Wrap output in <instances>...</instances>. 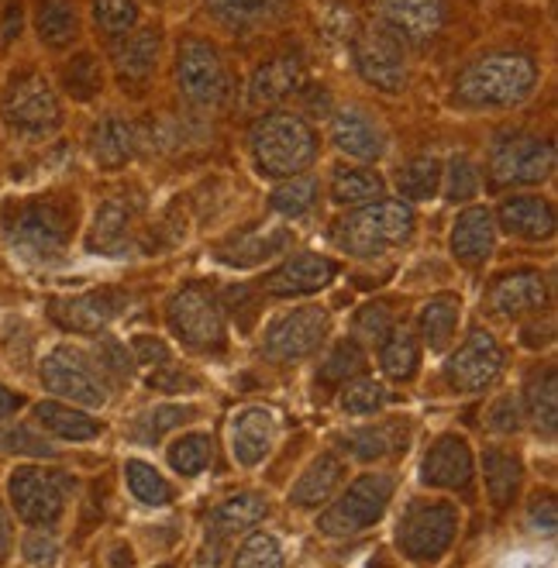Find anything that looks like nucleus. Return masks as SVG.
<instances>
[{"label":"nucleus","mask_w":558,"mask_h":568,"mask_svg":"<svg viewBox=\"0 0 558 568\" xmlns=\"http://www.w3.org/2000/svg\"><path fill=\"white\" fill-rule=\"evenodd\" d=\"M327 193H332V204L358 211V207L379 204L386 196V183L369 165H338L332 173V190Z\"/></svg>","instance_id":"nucleus-33"},{"label":"nucleus","mask_w":558,"mask_h":568,"mask_svg":"<svg viewBox=\"0 0 558 568\" xmlns=\"http://www.w3.org/2000/svg\"><path fill=\"white\" fill-rule=\"evenodd\" d=\"M555 170V145L528 131H500L489 145V176L494 186H535Z\"/></svg>","instance_id":"nucleus-8"},{"label":"nucleus","mask_w":558,"mask_h":568,"mask_svg":"<svg viewBox=\"0 0 558 568\" xmlns=\"http://www.w3.org/2000/svg\"><path fill=\"white\" fill-rule=\"evenodd\" d=\"M524 407L535 424L538 434L555 438V424H558V373L551 369H535L524 383Z\"/></svg>","instance_id":"nucleus-37"},{"label":"nucleus","mask_w":558,"mask_h":568,"mask_svg":"<svg viewBox=\"0 0 558 568\" xmlns=\"http://www.w3.org/2000/svg\"><path fill=\"white\" fill-rule=\"evenodd\" d=\"M128 307V296L121 290H90L77 296H55L49 300V317L73 334H101L121 311Z\"/></svg>","instance_id":"nucleus-16"},{"label":"nucleus","mask_w":558,"mask_h":568,"mask_svg":"<svg viewBox=\"0 0 558 568\" xmlns=\"http://www.w3.org/2000/svg\"><path fill=\"white\" fill-rule=\"evenodd\" d=\"M386 31L407 42H432L445 21V0H373Z\"/></svg>","instance_id":"nucleus-20"},{"label":"nucleus","mask_w":558,"mask_h":568,"mask_svg":"<svg viewBox=\"0 0 558 568\" xmlns=\"http://www.w3.org/2000/svg\"><path fill=\"white\" fill-rule=\"evenodd\" d=\"M176 87L193 108H217L227 100L232 80L221 52L204 39H186L176 55Z\"/></svg>","instance_id":"nucleus-12"},{"label":"nucleus","mask_w":558,"mask_h":568,"mask_svg":"<svg viewBox=\"0 0 558 568\" xmlns=\"http://www.w3.org/2000/svg\"><path fill=\"white\" fill-rule=\"evenodd\" d=\"M500 227L507 231L510 239L520 242H548L555 239V207L548 204L545 196H531L520 193L510 196L500 204Z\"/></svg>","instance_id":"nucleus-23"},{"label":"nucleus","mask_w":558,"mask_h":568,"mask_svg":"<svg viewBox=\"0 0 558 568\" xmlns=\"http://www.w3.org/2000/svg\"><path fill=\"white\" fill-rule=\"evenodd\" d=\"M283 245H286V235L280 227H270L266 235H262V231H248V235H242L235 245H227L221 255H224V262H232V265H252V262L276 255Z\"/></svg>","instance_id":"nucleus-47"},{"label":"nucleus","mask_w":558,"mask_h":568,"mask_svg":"<svg viewBox=\"0 0 558 568\" xmlns=\"http://www.w3.org/2000/svg\"><path fill=\"white\" fill-rule=\"evenodd\" d=\"M389 404V393H386V386L379 383V379H373V376H355V379H348L342 389H338V407L345 410V414H355V417H366V414H376V410H383Z\"/></svg>","instance_id":"nucleus-44"},{"label":"nucleus","mask_w":558,"mask_h":568,"mask_svg":"<svg viewBox=\"0 0 558 568\" xmlns=\"http://www.w3.org/2000/svg\"><path fill=\"white\" fill-rule=\"evenodd\" d=\"M0 452L8 455H28V458H52L55 448L39 438L35 430L28 424H11V427H0Z\"/></svg>","instance_id":"nucleus-54"},{"label":"nucleus","mask_w":558,"mask_h":568,"mask_svg":"<svg viewBox=\"0 0 558 568\" xmlns=\"http://www.w3.org/2000/svg\"><path fill=\"white\" fill-rule=\"evenodd\" d=\"M62 87L65 93H70L73 100H80V104H87V100H93L97 93L104 90V73H101V62H97L90 52L77 55L62 65Z\"/></svg>","instance_id":"nucleus-46"},{"label":"nucleus","mask_w":558,"mask_h":568,"mask_svg":"<svg viewBox=\"0 0 558 568\" xmlns=\"http://www.w3.org/2000/svg\"><path fill=\"white\" fill-rule=\"evenodd\" d=\"M248 149L255 159V170L270 180L301 176L317 159V135L314 128L297 114H262L248 131Z\"/></svg>","instance_id":"nucleus-2"},{"label":"nucleus","mask_w":558,"mask_h":568,"mask_svg":"<svg viewBox=\"0 0 558 568\" xmlns=\"http://www.w3.org/2000/svg\"><path fill=\"white\" fill-rule=\"evenodd\" d=\"M42 386L52 396L70 399L73 407H104L108 404V379L97 369V362L73 348V345H59L42 358Z\"/></svg>","instance_id":"nucleus-10"},{"label":"nucleus","mask_w":558,"mask_h":568,"mask_svg":"<svg viewBox=\"0 0 558 568\" xmlns=\"http://www.w3.org/2000/svg\"><path fill=\"white\" fill-rule=\"evenodd\" d=\"M301 83H304V62H301V55H290V52L276 55V59L262 62L258 70H255L252 87H248L252 104L255 108L276 104V100L290 97L293 90H301Z\"/></svg>","instance_id":"nucleus-32"},{"label":"nucleus","mask_w":558,"mask_h":568,"mask_svg":"<svg viewBox=\"0 0 558 568\" xmlns=\"http://www.w3.org/2000/svg\"><path fill=\"white\" fill-rule=\"evenodd\" d=\"M0 118L11 131L28 139H45L62 124L59 97L49 87L42 73H18L4 87V100H0Z\"/></svg>","instance_id":"nucleus-9"},{"label":"nucleus","mask_w":558,"mask_h":568,"mask_svg":"<svg viewBox=\"0 0 558 568\" xmlns=\"http://www.w3.org/2000/svg\"><path fill=\"white\" fill-rule=\"evenodd\" d=\"M14 551V527H11V517L8 510L0 507V565H4Z\"/></svg>","instance_id":"nucleus-60"},{"label":"nucleus","mask_w":558,"mask_h":568,"mask_svg":"<svg viewBox=\"0 0 558 568\" xmlns=\"http://www.w3.org/2000/svg\"><path fill=\"white\" fill-rule=\"evenodd\" d=\"M520 479H524V465H520V458L514 452L486 448V455H483V483H486V493H489V499H494L497 510H507L514 504Z\"/></svg>","instance_id":"nucleus-36"},{"label":"nucleus","mask_w":558,"mask_h":568,"mask_svg":"<svg viewBox=\"0 0 558 568\" xmlns=\"http://www.w3.org/2000/svg\"><path fill=\"white\" fill-rule=\"evenodd\" d=\"M504 348L489 331H473L445 362V379L455 393H483L504 376Z\"/></svg>","instance_id":"nucleus-15"},{"label":"nucleus","mask_w":558,"mask_h":568,"mask_svg":"<svg viewBox=\"0 0 558 568\" xmlns=\"http://www.w3.org/2000/svg\"><path fill=\"white\" fill-rule=\"evenodd\" d=\"M276 438V417L266 407H245L232 417V455L242 469L266 462Z\"/></svg>","instance_id":"nucleus-24"},{"label":"nucleus","mask_w":558,"mask_h":568,"mask_svg":"<svg viewBox=\"0 0 558 568\" xmlns=\"http://www.w3.org/2000/svg\"><path fill=\"white\" fill-rule=\"evenodd\" d=\"M452 255L466 270H479V265L494 255L497 248V217L486 207H466L452 224Z\"/></svg>","instance_id":"nucleus-22"},{"label":"nucleus","mask_w":558,"mask_h":568,"mask_svg":"<svg viewBox=\"0 0 558 568\" xmlns=\"http://www.w3.org/2000/svg\"><path fill=\"white\" fill-rule=\"evenodd\" d=\"M327 324H332V317H327L324 307H314V304L293 307L266 327L262 355H266V362H276V365L311 358L327 338Z\"/></svg>","instance_id":"nucleus-13"},{"label":"nucleus","mask_w":558,"mask_h":568,"mask_svg":"<svg viewBox=\"0 0 558 568\" xmlns=\"http://www.w3.org/2000/svg\"><path fill=\"white\" fill-rule=\"evenodd\" d=\"M111 62L124 87H145L159 70V31H128L114 42Z\"/></svg>","instance_id":"nucleus-25"},{"label":"nucleus","mask_w":558,"mask_h":568,"mask_svg":"<svg viewBox=\"0 0 558 568\" xmlns=\"http://www.w3.org/2000/svg\"><path fill=\"white\" fill-rule=\"evenodd\" d=\"M342 479H345V462L335 452H321L301 473L297 486L290 489V507H297V510L324 507L327 499H332V493L342 486Z\"/></svg>","instance_id":"nucleus-27"},{"label":"nucleus","mask_w":558,"mask_h":568,"mask_svg":"<svg viewBox=\"0 0 558 568\" xmlns=\"http://www.w3.org/2000/svg\"><path fill=\"white\" fill-rule=\"evenodd\" d=\"M270 514V499L262 493H239L227 496L221 507H214L211 520H207V541L227 545L235 534L255 530Z\"/></svg>","instance_id":"nucleus-26"},{"label":"nucleus","mask_w":558,"mask_h":568,"mask_svg":"<svg viewBox=\"0 0 558 568\" xmlns=\"http://www.w3.org/2000/svg\"><path fill=\"white\" fill-rule=\"evenodd\" d=\"M528 520H531V527H535L538 534L551 538V534H555V499H551V496H538L535 504H531Z\"/></svg>","instance_id":"nucleus-59"},{"label":"nucleus","mask_w":558,"mask_h":568,"mask_svg":"<svg viewBox=\"0 0 558 568\" xmlns=\"http://www.w3.org/2000/svg\"><path fill=\"white\" fill-rule=\"evenodd\" d=\"M124 483L131 489V496L145 507H170L173 504V486L170 479H162V473L155 465L142 462V458H128L124 462Z\"/></svg>","instance_id":"nucleus-41"},{"label":"nucleus","mask_w":558,"mask_h":568,"mask_svg":"<svg viewBox=\"0 0 558 568\" xmlns=\"http://www.w3.org/2000/svg\"><path fill=\"white\" fill-rule=\"evenodd\" d=\"M131 207L124 200H108V204L97 211L93 227L87 235V248L90 252H101V255H128L131 242H135V231H131Z\"/></svg>","instance_id":"nucleus-30"},{"label":"nucleus","mask_w":558,"mask_h":568,"mask_svg":"<svg viewBox=\"0 0 558 568\" xmlns=\"http://www.w3.org/2000/svg\"><path fill=\"white\" fill-rule=\"evenodd\" d=\"M21 551H24V561L39 565V568H49V565L55 561V555H59V545H55L52 534H45L42 527H35V530H31L28 538H24Z\"/></svg>","instance_id":"nucleus-57"},{"label":"nucleus","mask_w":558,"mask_h":568,"mask_svg":"<svg viewBox=\"0 0 558 568\" xmlns=\"http://www.w3.org/2000/svg\"><path fill=\"white\" fill-rule=\"evenodd\" d=\"M35 31L49 49H65L80 36V14L73 0H39Z\"/></svg>","instance_id":"nucleus-38"},{"label":"nucleus","mask_w":558,"mask_h":568,"mask_svg":"<svg viewBox=\"0 0 558 568\" xmlns=\"http://www.w3.org/2000/svg\"><path fill=\"white\" fill-rule=\"evenodd\" d=\"M458 324H463V300L455 293H438L417 311V342H424L432 352H445L455 342Z\"/></svg>","instance_id":"nucleus-31"},{"label":"nucleus","mask_w":558,"mask_h":568,"mask_svg":"<svg viewBox=\"0 0 558 568\" xmlns=\"http://www.w3.org/2000/svg\"><path fill=\"white\" fill-rule=\"evenodd\" d=\"M97 369H101L104 379H118L128 383L135 376V358H131V348L118 338H101L97 342Z\"/></svg>","instance_id":"nucleus-52"},{"label":"nucleus","mask_w":558,"mask_h":568,"mask_svg":"<svg viewBox=\"0 0 558 568\" xmlns=\"http://www.w3.org/2000/svg\"><path fill=\"white\" fill-rule=\"evenodd\" d=\"M355 73L383 93H400L407 87V55L400 39L386 28L358 31L352 39Z\"/></svg>","instance_id":"nucleus-14"},{"label":"nucleus","mask_w":558,"mask_h":568,"mask_svg":"<svg viewBox=\"0 0 558 568\" xmlns=\"http://www.w3.org/2000/svg\"><path fill=\"white\" fill-rule=\"evenodd\" d=\"M21 407H24V396L14 393V389H8V386H0V420L11 417V414H18Z\"/></svg>","instance_id":"nucleus-61"},{"label":"nucleus","mask_w":558,"mask_h":568,"mask_svg":"<svg viewBox=\"0 0 558 568\" xmlns=\"http://www.w3.org/2000/svg\"><path fill=\"white\" fill-rule=\"evenodd\" d=\"M317 204V180L314 176H290L270 193V207L280 217H304Z\"/></svg>","instance_id":"nucleus-43"},{"label":"nucleus","mask_w":558,"mask_h":568,"mask_svg":"<svg viewBox=\"0 0 558 568\" xmlns=\"http://www.w3.org/2000/svg\"><path fill=\"white\" fill-rule=\"evenodd\" d=\"M35 424L62 442H93L104 434V424L93 414L73 404H59V399H42V404H35Z\"/></svg>","instance_id":"nucleus-29"},{"label":"nucleus","mask_w":558,"mask_h":568,"mask_svg":"<svg viewBox=\"0 0 558 568\" xmlns=\"http://www.w3.org/2000/svg\"><path fill=\"white\" fill-rule=\"evenodd\" d=\"M232 568H283V548H280V541L273 538V534L255 530L235 551Z\"/></svg>","instance_id":"nucleus-50"},{"label":"nucleus","mask_w":558,"mask_h":568,"mask_svg":"<svg viewBox=\"0 0 558 568\" xmlns=\"http://www.w3.org/2000/svg\"><path fill=\"white\" fill-rule=\"evenodd\" d=\"M473 479H476V458L463 434H442V438H435L420 462V483L432 489L469 493Z\"/></svg>","instance_id":"nucleus-17"},{"label":"nucleus","mask_w":558,"mask_h":568,"mask_svg":"<svg viewBox=\"0 0 558 568\" xmlns=\"http://www.w3.org/2000/svg\"><path fill=\"white\" fill-rule=\"evenodd\" d=\"M417 214L407 200H379L335 224V245L352 258H379L414 239Z\"/></svg>","instance_id":"nucleus-3"},{"label":"nucleus","mask_w":558,"mask_h":568,"mask_svg":"<svg viewBox=\"0 0 558 568\" xmlns=\"http://www.w3.org/2000/svg\"><path fill=\"white\" fill-rule=\"evenodd\" d=\"M548 307V280L538 270H514L489 283L486 311L497 317H524Z\"/></svg>","instance_id":"nucleus-18"},{"label":"nucleus","mask_w":558,"mask_h":568,"mask_svg":"<svg viewBox=\"0 0 558 568\" xmlns=\"http://www.w3.org/2000/svg\"><path fill=\"white\" fill-rule=\"evenodd\" d=\"M442 183H445L448 204H466V200H473L479 193V186H483L479 165L469 155H455L448 162V170H442Z\"/></svg>","instance_id":"nucleus-49"},{"label":"nucleus","mask_w":558,"mask_h":568,"mask_svg":"<svg viewBox=\"0 0 558 568\" xmlns=\"http://www.w3.org/2000/svg\"><path fill=\"white\" fill-rule=\"evenodd\" d=\"M155 389H162V393H183V389H196V379L190 376V373H183L180 365H162L159 373H152V379H149Z\"/></svg>","instance_id":"nucleus-58"},{"label":"nucleus","mask_w":558,"mask_h":568,"mask_svg":"<svg viewBox=\"0 0 558 568\" xmlns=\"http://www.w3.org/2000/svg\"><path fill=\"white\" fill-rule=\"evenodd\" d=\"M538 83V65L520 52H489L469 62L455 80V100L466 108H517L531 97Z\"/></svg>","instance_id":"nucleus-1"},{"label":"nucleus","mask_w":558,"mask_h":568,"mask_svg":"<svg viewBox=\"0 0 558 568\" xmlns=\"http://www.w3.org/2000/svg\"><path fill=\"white\" fill-rule=\"evenodd\" d=\"M486 424L497 434H517L520 430V399L514 393L497 396L486 410Z\"/></svg>","instance_id":"nucleus-56"},{"label":"nucleus","mask_w":558,"mask_h":568,"mask_svg":"<svg viewBox=\"0 0 558 568\" xmlns=\"http://www.w3.org/2000/svg\"><path fill=\"white\" fill-rule=\"evenodd\" d=\"M70 489H73L70 476L42 469V465H18V469L11 473V479H8L11 507L28 527L59 524Z\"/></svg>","instance_id":"nucleus-11"},{"label":"nucleus","mask_w":558,"mask_h":568,"mask_svg":"<svg viewBox=\"0 0 558 568\" xmlns=\"http://www.w3.org/2000/svg\"><path fill=\"white\" fill-rule=\"evenodd\" d=\"M166 324L173 338L196 355H221L227 348L224 311L204 283H186L170 296Z\"/></svg>","instance_id":"nucleus-5"},{"label":"nucleus","mask_w":558,"mask_h":568,"mask_svg":"<svg viewBox=\"0 0 558 568\" xmlns=\"http://www.w3.org/2000/svg\"><path fill=\"white\" fill-rule=\"evenodd\" d=\"M393 327H397V321H393V307L386 304V300H376V304L358 307V314H355V321H352V334H355L352 342H358L363 348H366V345L379 348Z\"/></svg>","instance_id":"nucleus-48"},{"label":"nucleus","mask_w":558,"mask_h":568,"mask_svg":"<svg viewBox=\"0 0 558 568\" xmlns=\"http://www.w3.org/2000/svg\"><path fill=\"white\" fill-rule=\"evenodd\" d=\"M207 11L232 31H252L286 18L290 0H207Z\"/></svg>","instance_id":"nucleus-34"},{"label":"nucleus","mask_w":558,"mask_h":568,"mask_svg":"<svg viewBox=\"0 0 558 568\" xmlns=\"http://www.w3.org/2000/svg\"><path fill=\"white\" fill-rule=\"evenodd\" d=\"M332 142H335V149L342 155L355 159L358 165L379 162L386 155V149H389L383 124L363 108H342L332 118Z\"/></svg>","instance_id":"nucleus-19"},{"label":"nucleus","mask_w":558,"mask_h":568,"mask_svg":"<svg viewBox=\"0 0 558 568\" xmlns=\"http://www.w3.org/2000/svg\"><path fill=\"white\" fill-rule=\"evenodd\" d=\"M458 534V510L448 499H414L397 520L393 545L414 565H432L448 555Z\"/></svg>","instance_id":"nucleus-6"},{"label":"nucleus","mask_w":558,"mask_h":568,"mask_svg":"<svg viewBox=\"0 0 558 568\" xmlns=\"http://www.w3.org/2000/svg\"><path fill=\"white\" fill-rule=\"evenodd\" d=\"M170 465H173V473H180V476H186V479H193V476H201L207 465H211V458H214V442L207 438V434H183V438H176L173 445H170Z\"/></svg>","instance_id":"nucleus-45"},{"label":"nucleus","mask_w":558,"mask_h":568,"mask_svg":"<svg viewBox=\"0 0 558 568\" xmlns=\"http://www.w3.org/2000/svg\"><path fill=\"white\" fill-rule=\"evenodd\" d=\"M366 373V348L345 338V342H335L332 348H327L321 369H317V383L327 386V389H342L348 379L363 376Z\"/></svg>","instance_id":"nucleus-40"},{"label":"nucleus","mask_w":558,"mask_h":568,"mask_svg":"<svg viewBox=\"0 0 558 568\" xmlns=\"http://www.w3.org/2000/svg\"><path fill=\"white\" fill-rule=\"evenodd\" d=\"M159 568H170V565H159Z\"/></svg>","instance_id":"nucleus-62"},{"label":"nucleus","mask_w":558,"mask_h":568,"mask_svg":"<svg viewBox=\"0 0 558 568\" xmlns=\"http://www.w3.org/2000/svg\"><path fill=\"white\" fill-rule=\"evenodd\" d=\"M131 358H135V365H142L145 373H159L162 365L173 362V352L166 342L155 338V334H135V338H131Z\"/></svg>","instance_id":"nucleus-55"},{"label":"nucleus","mask_w":558,"mask_h":568,"mask_svg":"<svg viewBox=\"0 0 558 568\" xmlns=\"http://www.w3.org/2000/svg\"><path fill=\"white\" fill-rule=\"evenodd\" d=\"M4 239L24 262L52 265L70 245V217L55 204L31 200V204H18L4 214Z\"/></svg>","instance_id":"nucleus-4"},{"label":"nucleus","mask_w":558,"mask_h":568,"mask_svg":"<svg viewBox=\"0 0 558 568\" xmlns=\"http://www.w3.org/2000/svg\"><path fill=\"white\" fill-rule=\"evenodd\" d=\"M400 200L407 204H420V200H432L442 190V162L435 155H417L407 165H400L397 173Z\"/></svg>","instance_id":"nucleus-42"},{"label":"nucleus","mask_w":558,"mask_h":568,"mask_svg":"<svg viewBox=\"0 0 558 568\" xmlns=\"http://www.w3.org/2000/svg\"><path fill=\"white\" fill-rule=\"evenodd\" d=\"M93 21L108 36H128L139 24V4L135 0H93Z\"/></svg>","instance_id":"nucleus-53"},{"label":"nucleus","mask_w":558,"mask_h":568,"mask_svg":"<svg viewBox=\"0 0 558 568\" xmlns=\"http://www.w3.org/2000/svg\"><path fill=\"white\" fill-rule=\"evenodd\" d=\"M335 276H338L335 258L301 252V255H290L280 270H273L266 283H262V290L273 296H311V293H321L324 286H332Z\"/></svg>","instance_id":"nucleus-21"},{"label":"nucleus","mask_w":558,"mask_h":568,"mask_svg":"<svg viewBox=\"0 0 558 568\" xmlns=\"http://www.w3.org/2000/svg\"><path fill=\"white\" fill-rule=\"evenodd\" d=\"M393 493H397V479L393 476L363 473L338 493L332 507H324V514L317 517V530L324 538H352V534L383 520Z\"/></svg>","instance_id":"nucleus-7"},{"label":"nucleus","mask_w":558,"mask_h":568,"mask_svg":"<svg viewBox=\"0 0 558 568\" xmlns=\"http://www.w3.org/2000/svg\"><path fill=\"white\" fill-rule=\"evenodd\" d=\"M379 365L389 379L410 383L420 369V342L410 327H393L379 345Z\"/></svg>","instance_id":"nucleus-39"},{"label":"nucleus","mask_w":558,"mask_h":568,"mask_svg":"<svg viewBox=\"0 0 558 568\" xmlns=\"http://www.w3.org/2000/svg\"><path fill=\"white\" fill-rule=\"evenodd\" d=\"M410 438L407 420H383V424H369V427H355L338 434V445L358 458V462H376V458H389L397 455Z\"/></svg>","instance_id":"nucleus-28"},{"label":"nucleus","mask_w":558,"mask_h":568,"mask_svg":"<svg viewBox=\"0 0 558 568\" xmlns=\"http://www.w3.org/2000/svg\"><path fill=\"white\" fill-rule=\"evenodd\" d=\"M190 417H196L193 407L162 404V407H155V410H149V414H142V417L135 420V438L145 442V445H155V442H162V434H170L173 427H180V424L190 420Z\"/></svg>","instance_id":"nucleus-51"},{"label":"nucleus","mask_w":558,"mask_h":568,"mask_svg":"<svg viewBox=\"0 0 558 568\" xmlns=\"http://www.w3.org/2000/svg\"><path fill=\"white\" fill-rule=\"evenodd\" d=\"M90 155L104 170H121V165L135 159V128L121 118L97 121L90 131Z\"/></svg>","instance_id":"nucleus-35"}]
</instances>
